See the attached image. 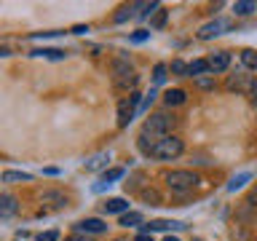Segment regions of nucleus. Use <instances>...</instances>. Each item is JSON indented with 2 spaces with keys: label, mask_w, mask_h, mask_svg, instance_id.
<instances>
[{
  "label": "nucleus",
  "mask_w": 257,
  "mask_h": 241,
  "mask_svg": "<svg viewBox=\"0 0 257 241\" xmlns=\"http://www.w3.org/2000/svg\"><path fill=\"white\" fill-rule=\"evenodd\" d=\"M140 198L145 201V204H150V206H161V193L156 188H142L140 190Z\"/></svg>",
  "instance_id": "nucleus-18"
},
{
  "label": "nucleus",
  "mask_w": 257,
  "mask_h": 241,
  "mask_svg": "<svg viewBox=\"0 0 257 241\" xmlns=\"http://www.w3.org/2000/svg\"><path fill=\"white\" fill-rule=\"evenodd\" d=\"M254 86H257V80L244 70H236L233 75H228V80H225V88H228V91H238V94H252Z\"/></svg>",
  "instance_id": "nucleus-5"
},
{
  "label": "nucleus",
  "mask_w": 257,
  "mask_h": 241,
  "mask_svg": "<svg viewBox=\"0 0 257 241\" xmlns=\"http://www.w3.org/2000/svg\"><path fill=\"white\" fill-rule=\"evenodd\" d=\"M32 56H46V59H64V54L62 48H35V51H32Z\"/></svg>",
  "instance_id": "nucleus-21"
},
{
  "label": "nucleus",
  "mask_w": 257,
  "mask_h": 241,
  "mask_svg": "<svg viewBox=\"0 0 257 241\" xmlns=\"http://www.w3.org/2000/svg\"><path fill=\"white\" fill-rule=\"evenodd\" d=\"M0 180H3V182H30L32 174L30 172H3Z\"/></svg>",
  "instance_id": "nucleus-22"
},
{
  "label": "nucleus",
  "mask_w": 257,
  "mask_h": 241,
  "mask_svg": "<svg viewBox=\"0 0 257 241\" xmlns=\"http://www.w3.org/2000/svg\"><path fill=\"white\" fill-rule=\"evenodd\" d=\"M38 241H59V230H46V233H40Z\"/></svg>",
  "instance_id": "nucleus-31"
},
{
  "label": "nucleus",
  "mask_w": 257,
  "mask_h": 241,
  "mask_svg": "<svg viewBox=\"0 0 257 241\" xmlns=\"http://www.w3.org/2000/svg\"><path fill=\"white\" fill-rule=\"evenodd\" d=\"M153 99H156V91H150L148 96H145V99H142V104H140V107H142V110H148V107H150V104H153Z\"/></svg>",
  "instance_id": "nucleus-32"
},
{
  "label": "nucleus",
  "mask_w": 257,
  "mask_h": 241,
  "mask_svg": "<svg viewBox=\"0 0 257 241\" xmlns=\"http://www.w3.org/2000/svg\"><path fill=\"white\" fill-rule=\"evenodd\" d=\"M120 225H126V228H132V225H142V214H140V212H126V214H120Z\"/></svg>",
  "instance_id": "nucleus-25"
},
{
  "label": "nucleus",
  "mask_w": 257,
  "mask_h": 241,
  "mask_svg": "<svg viewBox=\"0 0 257 241\" xmlns=\"http://www.w3.org/2000/svg\"><path fill=\"white\" fill-rule=\"evenodd\" d=\"M40 204H46L43 212H48V209H64L67 206V196L59 190H46L43 196H40Z\"/></svg>",
  "instance_id": "nucleus-8"
},
{
  "label": "nucleus",
  "mask_w": 257,
  "mask_h": 241,
  "mask_svg": "<svg viewBox=\"0 0 257 241\" xmlns=\"http://www.w3.org/2000/svg\"><path fill=\"white\" fill-rule=\"evenodd\" d=\"M169 70H172L177 78H188V64H185L182 59H174L172 64H169Z\"/></svg>",
  "instance_id": "nucleus-27"
},
{
  "label": "nucleus",
  "mask_w": 257,
  "mask_h": 241,
  "mask_svg": "<svg viewBox=\"0 0 257 241\" xmlns=\"http://www.w3.org/2000/svg\"><path fill=\"white\" fill-rule=\"evenodd\" d=\"M182 230L185 228V222H180V220H150L148 225H145V230L142 233H153V230Z\"/></svg>",
  "instance_id": "nucleus-12"
},
{
  "label": "nucleus",
  "mask_w": 257,
  "mask_h": 241,
  "mask_svg": "<svg viewBox=\"0 0 257 241\" xmlns=\"http://www.w3.org/2000/svg\"><path fill=\"white\" fill-rule=\"evenodd\" d=\"M104 212L107 214H126L128 212V201L126 198H107L104 201Z\"/></svg>",
  "instance_id": "nucleus-13"
},
{
  "label": "nucleus",
  "mask_w": 257,
  "mask_h": 241,
  "mask_svg": "<svg viewBox=\"0 0 257 241\" xmlns=\"http://www.w3.org/2000/svg\"><path fill=\"white\" fill-rule=\"evenodd\" d=\"M107 161H110V156H104V153H102V156H96V158H91V161H88V164H86V169H102L104 164H107Z\"/></svg>",
  "instance_id": "nucleus-29"
},
{
  "label": "nucleus",
  "mask_w": 257,
  "mask_h": 241,
  "mask_svg": "<svg viewBox=\"0 0 257 241\" xmlns=\"http://www.w3.org/2000/svg\"><path fill=\"white\" fill-rule=\"evenodd\" d=\"M209 72V62L206 59H193L188 64V78H201V75H206Z\"/></svg>",
  "instance_id": "nucleus-16"
},
{
  "label": "nucleus",
  "mask_w": 257,
  "mask_h": 241,
  "mask_svg": "<svg viewBox=\"0 0 257 241\" xmlns=\"http://www.w3.org/2000/svg\"><path fill=\"white\" fill-rule=\"evenodd\" d=\"M72 32H78V35H83V32H88V27H83V24H78V27H72Z\"/></svg>",
  "instance_id": "nucleus-36"
},
{
  "label": "nucleus",
  "mask_w": 257,
  "mask_h": 241,
  "mask_svg": "<svg viewBox=\"0 0 257 241\" xmlns=\"http://www.w3.org/2000/svg\"><path fill=\"white\" fill-rule=\"evenodd\" d=\"M177 126V118L174 115H166V112H156L150 115L148 120L142 124V132H140V148L145 153L153 150V145H158L164 137L172 134V129Z\"/></svg>",
  "instance_id": "nucleus-1"
},
{
  "label": "nucleus",
  "mask_w": 257,
  "mask_h": 241,
  "mask_svg": "<svg viewBox=\"0 0 257 241\" xmlns=\"http://www.w3.org/2000/svg\"><path fill=\"white\" fill-rule=\"evenodd\" d=\"M110 75H112V83H115V88H134L137 80H140V75H137V70L128 64V59H112L110 64Z\"/></svg>",
  "instance_id": "nucleus-3"
},
{
  "label": "nucleus",
  "mask_w": 257,
  "mask_h": 241,
  "mask_svg": "<svg viewBox=\"0 0 257 241\" xmlns=\"http://www.w3.org/2000/svg\"><path fill=\"white\" fill-rule=\"evenodd\" d=\"M233 11H236V16H249L257 11V3L254 0H236L233 3Z\"/></svg>",
  "instance_id": "nucleus-17"
},
{
  "label": "nucleus",
  "mask_w": 257,
  "mask_h": 241,
  "mask_svg": "<svg viewBox=\"0 0 257 241\" xmlns=\"http://www.w3.org/2000/svg\"><path fill=\"white\" fill-rule=\"evenodd\" d=\"M241 64H244L246 70H257V51L254 48H244V51H241Z\"/></svg>",
  "instance_id": "nucleus-20"
},
{
  "label": "nucleus",
  "mask_w": 257,
  "mask_h": 241,
  "mask_svg": "<svg viewBox=\"0 0 257 241\" xmlns=\"http://www.w3.org/2000/svg\"><path fill=\"white\" fill-rule=\"evenodd\" d=\"M166 16H169L166 8H158V11L153 14V19H150V27H153V30H161V27L166 24Z\"/></svg>",
  "instance_id": "nucleus-24"
},
{
  "label": "nucleus",
  "mask_w": 257,
  "mask_h": 241,
  "mask_svg": "<svg viewBox=\"0 0 257 241\" xmlns=\"http://www.w3.org/2000/svg\"><path fill=\"white\" fill-rule=\"evenodd\" d=\"M137 11H140V6H137V3H132V6H120L118 14L112 16V22H115V24H123L126 19H134Z\"/></svg>",
  "instance_id": "nucleus-14"
},
{
  "label": "nucleus",
  "mask_w": 257,
  "mask_h": 241,
  "mask_svg": "<svg viewBox=\"0 0 257 241\" xmlns=\"http://www.w3.org/2000/svg\"><path fill=\"white\" fill-rule=\"evenodd\" d=\"M75 230L78 233H104L107 230V222L99 220V217H86V220H80L75 225Z\"/></svg>",
  "instance_id": "nucleus-10"
},
{
  "label": "nucleus",
  "mask_w": 257,
  "mask_h": 241,
  "mask_svg": "<svg viewBox=\"0 0 257 241\" xmlns=\"http://www.w3.org/2000/svg\"><path fill=\"white\" fill-rule=\"evenodd\" d=\"M123 174H126V172H123V169H120V166H118V169H110V172H104V174H102V182H104V185H107V188H110V185L115 182V180H120V177H123Z\"/></svg>",
  "instance_id": "nucleus-26"
},
{
  "label": "nucleus",
  "mask_w": 257,
  "mask_h": 241,
  "mask_svg": "<svg viewBox=\"0 0 257 241\" xmlns=\"http://www.w3.org/2000/svg\"><path fill=\"white\" fill-rule=\"evenodd\" d=\"M134 241H153V236H150V233H140V236H137Z\"/></svg>",
  "instance_id": "nucleus-35"
},
{
  "label": "nucleus",
  "mask_w": 257,
  "mask_h": 241,
  "mask_svg": "<svg viewBox=\"0 0 257 241\" xmlns=\"http://www.w3.org/2000/svg\"><path fill=\"white\" fill-rule=\"evenodd\" d=\"M182 150H185V142L180 140V137L169 134V137H164L158 145H153L150 156L158 158V161H172V158H177V156H182Z\"/></svg>",
  "instance_id": "nucleus-4"
},
{
  "label": "nucleus",
  "mask_w": 257,
  "mask_h": 241,
  "mask_svg": "<svg viewBox=\"0 0 257 241\" xmlns=\"http://www.w3.org/2000/svg\"><path fill=\"white\" fill-rule=\"evenodd\" d=\"M230 27H233V22H230V19H222V16H220V19H212V22H206L204 27L198 30V38H201V40L217 38V35H222V32H228Z\"/></svg>",
  "instance_id": "nucleus-7"
},
{
  "label": "nucleus",
  "mask_w": 257,
  "mask_h": 241,
  "mask_svg": "<svg viewBox=\"0 0 257 241\" xmlns=\"http://www.w3.org/2000/svg\"><path fill=\"white\" fill-rule=\"evenodd\" d=\"M246 204H249V206H257V185H254L252 190H249V198H246Z\"/></svg>",
  "instance_id": "nucleus-33"
},
{
  "label": "nucleus",
  "mask_w": 257,
  "mask_h": 241,
  "mask_svg": "<svg viewBox=\"0 0 257 241\" xmlns=\"http://www.w3.org/2000/svg\"><path fill=\"white\" fill-rule=\"evenodd\" d=\"M140 104H142V94H137V91H132L128 99H123L118 104V126L120 129H126L132 124V118H134V112L140 110Z\"/></svg>",
  "instance_id": "nucleus-6"
},
{
  "label": "nucleus",
  "mask_w": 257,
  "mask_h": 241,
  "mask_svg": "<svg viewBox=\"0 0 257 241\" xmlns=\"http://www.w3.org/2000/svg\"><path fill=\"white\" fill-rule=\"evenodd\" d=\"M164 180H166V188L172 190V196H188L198 185V174L188 172V169H174V172L164 174Z\"/></svg>",
  "instance_id": "nucleus-2"
},
{
  "label": "nucleus",
  "mask_w": 257,
  "mask_h": 241,
  "mask_svg": "<svg viewBox=\"0 0 257 241\" xmlns=\"http://www.w3.org/2000/svg\"><path fill=\"white\" fill-rule=\"evenodd\" d=\"M185 99H188V94H185L182 88H169V91L164 94V102L169 104V107H177V104H185Z\"/></svg>",
  "instance_id": "nucleus-15"
},
{
  "label": "nucleus",
  "mask_w": 257,
  "mask_h": 241,
  "mask_svg": "<svg viewBox=\"0 0 257 241\" xmlns=\"http://www.w3.org/2000/svg\"><path fill=\"white\" fill-rule=\"evenodd\" d=\"M19 212V198L11 193H0V220H8Z\"/></svg>",
  "instance_id": "nucleus-9"
},
{
  "label": "nucleus",
  "mask_w": 257,
  "mask_h": 241,
  "mask_svg": "<svg viewBox=\"0 0 257 241\" xmlns=\"http://www.w3.org/2000/svg\"><path fill=\"white\" fill-rule=\"evenodd\" d=\"M164 241H180V238H174V236H166Z\"/></svg>",
  "instance_id": "nucleus-38"
},
{
  "label": "nucleus",
  "mask_w": 257,
  "mask_h": 241,
  "mask_svg": "<svg viewBox=\"0 0 257 241\" xmlns=\"http://www.w3.org/2000/svg\"><path fill=\"white\" fill-rule=\"evenodd\" d=\"M252 104L257 107V86H254V91H252Z\"/></svg>",
  "instance_id": "nucleus-37"
},
{
  "label": "nucleus",
  "mask_w": 257,
  "mask_h": 241,
  "mask_svg": "<svg viewBox=\"0 0 257 241\" xmlns=\"http://www.w3.org/2000/svg\"><path fill=\"white\" fill-rule=\"evenodd\" d=\"M115 241H123V238H115Z\"/></svg>",
  "instance_id": "nucleus-39"
},
{
  "label": "nucleus",
  "mask_w": 257,
  "mask_h": 241,
  "mask_svg": "<svg viewBox=\"0 0 257 241\" xmlns=\"http://www.w3.org/2000/svg\"><path fill=\"white\" fill-rule=\"evenodd\" d=\"M249 180H252V174H249V172H244V174H238V177H233V180L228 182V190H230V193H236L238 188H244V185H246Z\"/></svg>",
  "instance_id": "nucleus-23"
},
{
  "label": "nucleus",
  "mask_w": 257,
  "mask_h": 241,
  "mask_svg": "<svg viewBox=\"0 0 257 241\" xmlns=\"http://www.w3.org/2000/svg\"><path fill=\"white\" fill-rule=\"evenodd\" d=\"M193 83H196L201 91H214V88H217V80H214V75H209V72H206V75H201V78H193Z\"/></svg>",
  "instance_id": "nucleus-19"
},
{
  "label": "nucleus",
  "mask_w": 257,
  "mask_h": 241,
  "mask_svg": "<svg viewBox=\"0 0 257 241\" xmlns=\"http://www.w3.org/2000/svg\"><path fill=\"white\" fill-rule=\"evenodd\" d=\"M166 72H169V64H156V70H153V80L161 86L166 80Z\"/></svg>",
  "instance_id": "nucleus-28"
},
{
  "label": "nucleus",
  "mask_w": 257,
  "mask_h": 241,
  "mask_svg": "<svg viewBox=\"0 0 257 241\" xmlns=\"http://www.w3.org/2000/svg\"><path fill=\"white\" fill-rule=\"evenodd\" d=\"M70 241H94V238H88L86 233H75V236H72Z\"/></svg>",
  "instance_id": "nucleus-34"
},
{
  "label": "nucleus",
  "mask_w": 257,
  "mask_h": 241,
  "mask_svg": "<svg viewBox=\"0 0 257 241\" xmlns=\"http://www.w3.org/2000/svg\"><path fill=\"white\" fill-rule=\"evenodd\" d=\"M148 38H150V32H148V30H137L128 40H132V43H142V40H148Z\"/></svg>",
  "instance_id": "nucleus-30"
},
{
  "label": "nucleus",
  "mask_w": 257,
  "mask_h": 241,
  "mask_svg": "<svg viewBox=\"0 0 257 241\" xmlns=\"http://www.w3.org/2000/svg\"><path fill=\"white\" fill-rule=\"evenodd\" d=\"M206 62H209V72H225L230 67V54L228 51H214Z\"/></svg>",
  "instance_id": "nucleus-11"
}]
</instances>
